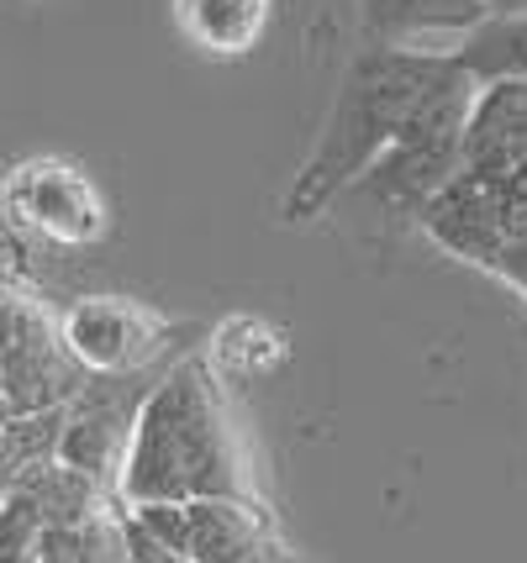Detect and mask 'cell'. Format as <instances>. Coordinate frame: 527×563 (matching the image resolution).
I'll use <instances>...</instances> for the list:
<instances>
[{
  "mask_svg": "<svg viewBox=\"0 0 527 563\" xmlns=\"http://www.w3.org/2000/svg\"><path fill=\"white\" fill-rule=\"evenodd\" d=\"M117 500L127 511L185 500H259L249 453L227 417L222 379L211 374L206 353L169 364L143 395L117 474Z\"/></svg>",
  "mask_w": 527,
  "mask_h": 563,
  "instance_id": "6da1fadb",
  "label": "cell"
},
{
  "mask_svg": "<svg viewBox=\"0 0 527 563\" xmlns=\"http://www.w3.org/2000/svg\"><path fill=\"white\" fill-rule=\"evenodd\" d=\"M453 53H411V48H375L359 43L349 58V69L338 79V96L327 111L317 147L306 153V164L296 169L290 190H285V221L306 227L343 200L375 169L380 158L396 147L402 126L411 122V111L422 106V96L443 79Z\"/></svg>",
  "mask_w": 527,
  "mask_h": 563,
  "instance_id": "7a4b0ae2",
  "label": "cell"
},
{
  "mask_svg": "<svg viewBox=\"0 0 527 563\" xmlns=\"http://www.w3.org/2000/svg\"><path fill=\"white\" fill-rule=\"evenodd\" d=\"M480 96H485V85L459 58H449L443 79L411 111V122L402 126L396 147L353 185L349 196H359L375 217L417 221L427 211V200L443 196L453 185V174L464 169V143H470V122H475Z\"/></svg>",
  "mask_w": 527,
  "mask_h": 563,
  "instance_id": "3957f363",
  "label": "cell"
},
{
  "mask_svg": "<svg viewBox=\"0 0 527 563\" xmlns=\"http://www.w3.org/2000/svg\"><path fill=\"white\" fill-rule=\"evenodd\" d=\"M127 516L169 563H259L279 542L264 500H185Z\"/></svg>",
  "mask_w": 527,
  "mask_h": 563,
  "instance_id": "277c9868",
  "label": "cell"
},
{
  "mask_svg": "<svg viewBox=\"0 0 527 563\" xmlns=\"http://www.w3.org/2000/svg\"><path fill=\"white\" fill-rule=\"evenodd\" d=\"M175 321L127 295H85L58 317V343L96 379H138L169 353Z\"/></svg>",
  "mask_w": 527,
  "mask_h": 563,
  "instance_id": "5b68a950",
  "label": "cell"
},
{
  "mask_svg": "<svg viewBox=\"0 0 527 563\" xmlns=\"http://www.w3.org/2000/svg\"><path fill=\"white\" fill-rule=\"evenodd\" d=\"M6 217L58 247H90L106 238V200L96 179L69 158H26L6 174Z\"/></svg>",
  "mask_w": 527,
  "mask_h": 563,
  "instance_id": "8992f818",
  "label": "cell"
},
{
  "mask_svg": "<svg viewBox=\"0 0 527 563\" xmlns=\"http://www.w3.org/2000/svg\"><path fill=\"white\" fill-rule=\"evenodd\" d=\"M485 22V0H359V32L375 48L453 53Z\"/></svg>",
  "mask_w": 527,
  "mask_h": 563,
  "instance_id": "52a82bcc",
  "label": "cell"
},
{
  "mask_svg": "<svg viewBox=\"0 0 527 563\" xmlns=\"http://www.w3.org/2000/svg\"><path fill=\"white\" fill-rule=\"evenodd\" d=\"M275 0H175L179 32L211 58H243L264 43Z\"/></svg>",
  "mask_w": 527,
  "mask_h": 563,
  "instance_id": "ba28073f",
  "label": "cell"
},
{
  "mask_svg": "<svg viewBox=\"0 0 527 563\" xmlns=\"http://www.w3.org/2000/svg\"><path fill=\"white\" fill-rule=\"evenodd\" d=\"M285 332H279L275 321L264 317H227L217 332H211V343H206V364L217 379L227 385H253V379H264V374H275L285 364Z\"/></svg>",
  "mask_w": 527,
  "mask_h": 563,
  "instance_id": "9c48e42d",
  "label": "cell"
},
{
  "mask_svg": "<svg viewBox=\"0 0 527 563\" xmlns=\"http://www.w3.org/2000/svg\"><path fill=\"white\" fill-rule=\"evenodd\" d=\"M453 58L480 85H527V11L523 16H491L453 48Z\"/></svg>",
  "mask_w": 527,
  "mask_h": 563,
  "instance_id": "30bf717a",
  "label": "cell"
},
{
  "mask_svg": "<svg viewBox=\"0 0 527 563\" xmlns=\"http://www.w3.org/2000/svg\"><path fill=\"white\" fill-rule=\"evenodd\" d=\"M485 5H491V0H485Z\"/></svg>",
  "mask_w": 527,
  "mask_h": 563,
  "instance_id": "8fae6325",
  "label": "cell"
}]
</instances>
